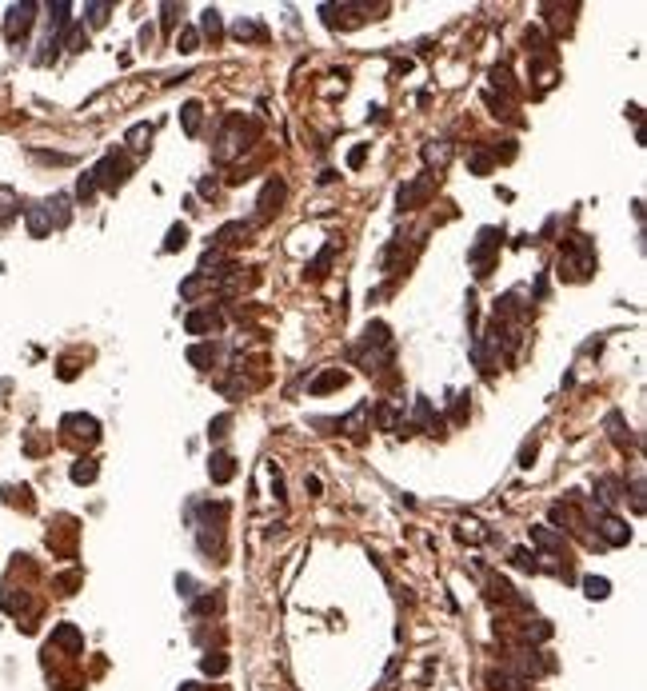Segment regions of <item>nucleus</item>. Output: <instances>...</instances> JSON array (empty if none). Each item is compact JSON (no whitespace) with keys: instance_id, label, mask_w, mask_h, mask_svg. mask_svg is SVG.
Listing matches in <instances>:
<instances>
[{"instance_id":"nucleus-36","label":"nucleus","mask_w":647,"mask_h":691,"mask_svg":"<svg viewBox=\"0 0 647 691\" xmlns=\"http://www.w3.org/2000/svg\"><path fill=\"white\" fill-rule=\"evenodd\" d=\"M596 492H599V503H607V508L623 499V496H619V483H615V480H599V483H596Z\"/></svg>"},{"instance_id":"nucleus-26","label":"nucleus","mask_w":647,"mask_h":691,"mask_svg":"<svg viewBox=\"0 0 647 691\" xmlns=\"http://www.w3.org/2000/svg\"><path fill=\"white\" fill-rule=\"evenodd\" d=\"M212 360H216V348H212V344H192V348H188V364H192V368H212Z\"/></svg>"},{"instance_id":"nucleus-1","label":"nucleus","mask_w":647,"mask_h":691,"mask_svg":"<svg viewBox=\"0 0 647 691\" xmlns=\"http://www.w3.org/2000/svg\"><path fill=\"white\" fill-rule=\"evenodd\" d=\"M260 136V124L256 120H244V116H224V128H220V140H216V160L224 164V160H232V156H240L244 148L252 144Z\"/></svg>"},{"instance_id":"nucleus-22","label":"nucleus","mask_w":647,"mask_h":691,"mask_svg":"<svg viewBox=\"0 0 647 691\" xmlns=\"http://www.w3.org/2000/svg\"><path fill=\"white\" fill-rule=\"evenodd\" d=\"M200 113H204V108H200V100H188V104L180 108V124H184V132H188V136H196V132H200Z\"/></svg>"},{"instance_id":"nucleus-3","label":"nucleus","mask_w":647,"mask_h":691,"mask_svg":"<svg viewBox=\"0 0 647 691\" xmlns=\"http://www.w3.org/2000/svg\"><path fill=\"white\" fill-rule=\"evenodd\" d=\"M128 176H132V156L128 152H104V160L92 168V180H96V188H104V192H116Z\"/></svg>"},{"instance_id":"nucleus-14","label":"nucleus","mask_w":647,"mask_h":691,"mask_svg":"<svg viewBox=\"0 0 647 691\" xmlns=\"http://www.w3.org/2000/svg\"><path fill=\"white\" fill-rule=\"evenodd\" d=\"M68 204H72V200H68L65 192H60V196H52L49 204H44V216H49V224H52V228H65L68 220H72V208H68Z\"/></svg>"},{"instance_id":"nucleus-8","label":"nucleus","mask_w":647,"mask_h":691,"mask_svg":"<svg viewBox=\"0 0 647 691\" xmlns=\"http://www.w3.org/2000/svg\"><path fill=\"white\" fill-rule=\"evenodd\" d=\"M33 13H36V4H12L8 8V20H4V33H8V40L17 44L20 36L33 28Z\"/></svg>"},{"instance_id":"nucleus-37","label":"nucleus","mask_w":647,"mask_h":691,"mask_svg":"<svg viewBox=\"0 0 647 691\" xmlns=\"http://www.w3.org/2000/svg\"><path fill=\"white\" fill-rule=\"evenodd\" d=\"M368 412H372V403H360L356 412H352V416H348V419L340 424V428H344L348 435H360V424H364V416H368Z\"/></svg>"},{"instance_id":"nucleus-30","label":"nucleus","mask_w":647,"mask_h":691,"mask_svg":"<svg viewBox=\"0 0 647 691\" xmlns=\"http://www.w3.org/2000/svg\"><path fill=\"white\" fill-rule=\"evenodd\" d=\"M184 244H188V224H172L164 236V252H180Z\"/></svg>"},{"instance_id":"nucleus-45","label":"nucleus","mask_w":647,"mask_h":691,"mask_svg":"<svg viewBox=\"0 0 647 691\" xmlns=\"http://www.w3.org/2000/svg\"><path fill=\"white\" fill-rule=\"evenodd\" d=\"M364 160H368V144H356L348 152V168H364Z\"/></svg>"},{"instance_id":"nucleus-5","label":"nucleus","mask_w":647,"mask_h":691,"mask_svg":"<svg viewBox=\"0 0 647 691\" xmlns=\"http://www.w3.org/2000/svg\"><path fill=\"white\" fill-rule=\"evenodd\" d=\"M439 184V176L436 172H423V176H416V180H407V184H400V192H396V204L400 208H420L423 200L432 196V188Z\"/></svg>"},{"instance_id":"nucleus-19","label":"nucleus","mask_w":647,"mask_h":691,"mask_svg":"<svg viewBox=\"0 0 647 691\" xmlns=\"http://www.w3.org/2000/svg\"><path fill=\"white\" fill-rule=\"evenodd\" d=\"M332 260H336V244H328L320 256L308 264V280H324V276H328V268H332Z\"/></svg>"},{"instance_id":"nucleus-10","label":"nucleus","mask_w":647,"mask_h":691,"mask_svg":"<svg viewBox=\"0 0 647 691\" xmlns=\"http://www.w3.org/2000/svg\"><path fill=\"white\" fill-rule=\"evenodd\" d=\"M248 232H252V224H244V220H232V224L216 228V236H212V248H216V252H220V248H236V244L248 240Z\"/></svg>"},{"instance_id":"nucleus-41","label":"nucleus","mask_w":647,"mask_h":691,"mask_svg":"<svg viewBox=\"0 0 647 691\" xmlns=\"http://www.w3.org/2000/svg\"><path fill=\"white\" fill-rule=\"evenodd\" d=\"M512 560H516V567H523V572H535V567H539L528 547H516V551H512Z\"/></svg>"},{"instance_id":"nucleus-24","label":"nucleus","mask_w":647,"mask_h":691,"mask_svg":"<svg viewBox=\"0 0 647 691\" xmlns=\"http://www.w3.org/2000/svg\"><path fill=\"white\" fill-rule=\"evenodd\" d=\"M60 44H65L68 52H84V49H88V33H84V24H68Z\"/></svg>"},{"instance_id":"nucleus-39","label":"nucleus","mask_w":647,"mask_h":691,"mask_svg":"<svg viewBox=\"0 0 647 691\" xmlns=\"http://www.w3.org/2000/svg\"><path fill=\"white\" fill-rule=\"evenodd\" d=\"M468 419V392H455L452 396V424H464Z\"/></svg>"},{"instance_id":"nucleus-6","label":"nucleus","mask_w":647,"mask_h":691,"mask_svg":"<svg viewBox=\"0 0 647 691\" xmlns=\"http://www.w3.org/2000/svg\"><path fill=\"white\" fill-rule=\"evenodd\" d=\"M284 180L272 176L264 188H260V200H256V224H264V220H272L276 212H280V204H284Z\"/></svg>"},{"instance_id":"nucleus-43","label":"nucleus","mask_w":647,"mask_h":691,"mask_svg":"<svg viewBox=\"0 0 647 691\" xmlns=\"http://www.w3.org/2000/svg\"><path fill=\"white\" fill-rule=\"evenodd\" d=\"M200 288H204V276H188V280L180 284V296H184V300H192Z\"/></svg>"},{"instance_id":"nucleus-34","label":"nucleus","mask_w":647,"mask_h":691,"mask_svg":"<svg viewBox=\"0 0 647 691\" xmlns=\"http://www.w3.org/2000/svg\"><path fill=\"white\" fill-rule=\"evenodd\" d=\"M176 52H184V56L200 52V33H196V28H184V33L176 36Z\"/></svg>"},{"instance_id":"nucleus-21","label":"nucleus","mask_w":647,"mask_h":691,"mask_svg":"<svg viewBox=\"0 0 647 691\" xmlns=\"http://www.w3.org/2000/svg\"><path fill=\"white\" fill-rule=\"evenodd\" d=\"M532 544H539L544 551H564V535L551 528H532Z\"/></svg>"},{"instance_id":"nucleus-16","label":"nucleus","mask_w":647,"mask_h":691,"mask_svg":"<svg viewBox=\"0 0 647 691\" xmlns=\"http://www.w3.org/2000/svg\"><path fill=\"white\" fill-rule=\"evenodd\" d=\"M152 136H156V128H152V124H132L128 136H124V144H128V152H148Z\"/></svg>"},{"instance_id":"nucleus-12","label":"nucleus","mask_w":647,"mask_h":691,"mask_svg":"<svg viewBox=\"0 0 647 691\" xmlns=\"http://www.w3.org/2000/svg\"><path fill=\"white\" fill-rule=\"evenodd\" d=\"M208 476H212V483H228L236 476V456L232 451H216L208 460Z\"/></svg>"},{"instance_id":"nucleus-49","label":"nucleus","mask_w":647,"mask_h":691,"mask_svg":"<svg viewBox=\"0 0 647 691\" xmlns=\"http://www.w3.org/2000/svg\"><path fill=\"white\" fill-rule=\"evenodd\" d=\"M176 13H180V4H164V24H168V28L176 24Z\"/></svg>"},{"instance_id":"nucleus-53","label":"nucleus","mask_w":647,"mask_h":691,"mask_svg":"<svg viewBox=\"0 0 647 691\" xmlns=\"http://www.w3.org/2000/svg\"><path fill=\"white\" fill-rule=\"evenodd\" d=\"M180 691H204L200 683H180Z\"/></svg>"},{"instance_id":"nucleus-23","label":"nucleus","mask_w":647,"mask_h":691,"mask_svg":"<svg viewBox=\"0 0 647 691\" xmlns=\"http://www.w3.org/2000/svg\"><path fill=\"white\" fill-rule=\"evenodd\" d=\"M52 643H65L68 651H81V647H84L81 631H76L72 624H60V627H56V631H52Z\"/></svg>"},{"instance_id":"nucleus-40","label":"nucleus","mask_w":647,"mask_h":691,"mask_svg":"<svg viewBox=\"0 0 647 691\" xmlns=\"http://www.w3.org/2000/svg\"><path fill=\"white\" fill-rule=\"evenodd\" d=\"M228 428H232V416L224 412V416H216V419L208 424V440H224V435H228Z\"/></svg>"},{"instance_id":"nucleus-46","label":"nucleus","mask_w":647,"mask_h":691,"mask_svg":"<svg viewBox=\"0 0 647 691\" xmlns=\"http://www.w3.org/2000/svg\"><path fill=\"white\" fill-rule=\"evenodd\" d=\"M376 412H380V428H384V432H392V428H396V412H392L388 403H380Z\"/></svg>"},{"instance_id":"nucleus-27","label":"nucleus","mask_w":647,"mask_h":691,"mask_svg":"<svg viewBox=\"0 0 647 691\" xmlns=\"http://www.w3.org/2000/svg\"><path fill=\"white\" fill-rule=\"evenodd\" d=\"M583 592H587V599H607V595H612V583L603 576H587L583 579Z\"/></svg>"},{"instance_id":"nucleus-25","label":"nucleus","mask_w":647,"mask_h":691,"mask_svg":"<svg viewBox=\"0 0 647 691\" xmlns=\"http://www.w3.org/2000/svg\"><path fill=\"white\" fill-rule=\"evenodd\" d=\"M448 156H452L448 140H432V144H423V160L436 164V168H444V164H448Z\"/></svg>"},{"instance_id":"nucleus-52","label":"nucleus","mask_w":647,"mask_h":691,"mask_svg":"<svg viewBox=\"0 0 647 691\" xmlns=\"http://www.w3.org/2000/svg\"><path fill=\"white\" fill-rule=\"evenodd\" d=\"M272 492H276V499L284 496V480H280V472H276V476H272Z\"/></svg>"},{"instance_id":"nucleus-4","label":"nucleus","mask_w":647,"mask_h":691,"mask_svg":"<svg viewBox=\"0 0 647 691\" xmlns=\"http://www.w3.org/2000/svg\"><path fill=\"white\" fill-rule=\"evenodd\" d=\"M500 240H503L500 228H480V240L471 244V252H468V260L476 264V276H491V268H496V252H500Z\"/></svg>"},{"instance_id":"nucleus-35","label":"nucleus","mask_w":647,"mask_h":691,"mask_svg":"<svg viewBox=\"0 0 647 691\" xmlns=\"http://www.w3.org/2000/svg\"><path fill=\"white\" fill-rule=\"evenodd\" d=\"M84 13H88V24H92V28H104V24H108V13H112V4H84Z\"/></svg>"},{"instance_id":"nucleus-15","label":"nucleus","mask_w":647,"mask_h":691,"mask_svg":"<svg viewBox=\"0 0 647 691\" xmlns=\"http://www.w3.org/2000/svg\"><path fill=\"white\" fill-rule=\"evenodd\" d=\"M184 328H188V336H204V332H216V328H220V316H216V312H188Z\"/></svg>"},{"instance_id":"nucleus-20","label":"nucleus","mask_w":647,"mask_h":691,"mask_svg":"<svg viewBox=\"0 0 647 691\" xmlns=\"http://www.w3.org/2000/svg\"><path fill=\"white\" fill-rule=\"evenodd\" d=\"M200 33L208 36L212 44L224 36V20H220V13H216V8H204V17H200Z\"/></svg>"},{"instance_id":"nucleus-50","label":"nucleus","mask_w":647,"mask_h":691,"mask_svg":"<svg viewBox=\"0 0 647 691\" xmlns=\"http://www.w3.org/2000/svg\"><path fill=\"white\" fill-rule=\"evenodd\" d=\"M304 492H312V496H320V480H316V476H304Z\"/></svg>"},{"instance_id":"nucleus-18","label":"nucleus","mask_w":647,"mask_h":691,"mask_svg":"<svg viewBox=\"0 0 647 691\" xmlns=\"http://www.w3.org/2000/svg\"><path fill=\"white\" fill-rule=\"evenodd\" d=\"M416 424H420L423 432H432V435L439 432V416L432 412V400H428V396H420V400H416Z\"/></svg>"},{"instance_id":"nucleus-9","label":"nucleus","mask_w":647,"mask_h":691,"mask_svg":"<svg viewBox=\"0 0 647 691\" xmlns=\"http://www.w3.org/2000/svg\"><path fill=\"white\" fill-rule=\"evenodd\" d=\"M596 531L603 535V544H612V547H623L631 540V528L623 524V519H615V515H599Z\"/></svg>"},{"instance_id":"nucleus-31","label":"nucleus","mask_w":647,"mask_h":691,"mask_svg":"<svg viewBox=\"0 0 647 691\" xmlns=\"http://www.w3.org/2000/svg\"><path fill=\"white\" fill-rule=\"evenodd\" d=\"M68 476H72V483H92L96 480V460H76Z\"/></svg>"},{"instance_id":"nucleus-44","label":"nucleus","mask_w":647,"mask_h":691,"mask_svg":"<svg viewBox=\"0 0 647 691\" xmlns=\"http://www.w3.org/2000/svg\"><path fill=\"white\" fill-rule=\"evenodd\" d=\"M491 84H496V88H503V92H512V72H507V68H491Z\"/></svg>"},{"instance_id":"nucleus-13","label":"nucleus","mask_w":647,"mask_h":691,"mask_svg":"<svg viewBox=\"0 0 647 691\" xmlns=\"http://www.w3.org/2000/svg\"><path fill=\"white\" fill-rule=\"evenodd\" d=\"M344 384H348V372L328 368V372H320V376L308 384V392H312V396H324V392H332V388H344Z\"/></svg>"},{"instance_id":"nucleus-51","label":"nucleus","mask_w":647,"mask_h":691,"mask_svg":"<svg viewBox=\"0 0 647 691\" xmlns=\"http://www.w3.org/2000/svg\"><path fill=\"white\" fill-rule=\"evenodd\" d=\"M544 296H548V276H539V280H535V300H544Z\"/></svg>"},{"instance_id":"nucleus-42","label":"nucleus","mask_w":647,"mask_h":691,"mask_svg":"<svg viewBox=\"0 0 647 691\" xmlns=\"http://www.w3.org/2000/svg\"><path fill=\"white\" fill-rule=\"evenodd\" d=\"M535 451H539V440H535V435H532V440H528V444H523V448H519V467H532Z\"/></svg>"},{"instance_id":"nucleus-28","label":"nucleus","mask_w":647,"mask_h":691,"mask_svg":"<svg viewBox=\"0 0 647 691\" xmlns=\"http://www.w3.org/2000/svg\"><path fill=\"white\" fill-rule=\"evenodd\" d=\"M17 208H20L17 192H12L8 184H0V220H12V216H17Z\"/></svg>"},{"instance_id":"nucleus-7","label":"nucleus","mask_w":647,"mask_h":691,"mask_svg":"<svg viewBox=\"0 0 647 691\" xmlns=\"http://www.w3.org/2000/svg\"><path fill=\"white\" fill-rule=\"evenodd\" d=\"M60 432H68L72 440H84V444H96V440H100V424H96V416H81V412H72V416L60 419Z\"/></svg>"},{"instance_id":"nucleus-47","label":"nucleus","mask_w":647,"mask_h":691,"mask_svg":"<svg viewBox=\"0 0 647 691\" xmlns=\"http://www.w3.org/2000/svg\"><path fill=\"white\" fill-rule=\"evenodd\" d=\"M176 588H180V595H184V599H192V595H196V579L192 576H176Z\"/></svg>"},{"instance_id":"nucleus-17","label":"nucleus","mask_w":647,"mask_h":691,"mask_svg":"<svg viewBox=\"0 0 647 691\" xmlns=\"http://www.w3.org/2000/svg\"><path fill=\"white\" fill-rule=\"evenodd\" d=\"M24 216H28V232H33L36 240H44V236L52 232L49 216H44V204H28V208H24Z\"/></svg>"},{"instance_id":"nucleus-33","label":"nucleus","mask_w":647,"mask_h":691,"mask_svg":"<svg viewBox=\"0 0 647 691\" xmlns=\"http://www.w3.org/2000/svg\"><path fill=\"white\" fill-rule=\"evenodd\" d=\"M200 672H204V675H224L228 672V659L220 656V651H208V656L200 659Z\"/></svg>"},{"instance_id":"nucleus-2","label":"nucleus","mask_w":647,"mask_h":691,"mask_svg":"<svg viewBox=\"0 0 647 691\" xmlns=\"http://www.w3.org/2000/svg\"><path fill=\"white\" fill-rule=\"evenodd\" d=\"M596 272V248L587 236H571L564 244V256H560V276L567 280H587V276Z\"/></svg>"},{"instance_id":"nucleus-32","label":"nucleus","mask_w":647,"mask_h":691,"mask_svg":"<svg viewBox=\"0 0 647 691\" xmlns=\"http://www.w3.org/2000/svg\"><path fill=\"white\" fill-rule=\"evenodd\" d=\"M491 164H496V160H491V152H484V148H476V152L468 156V168L476 172V176H487V172H491Z\"/></svg>"},{"instance_id":"nucleus-11","label":"nucleus","mask_w":647,"mask_h":691,"mask_svg":"<svg viewBox=\"0 0 647 691\" xmlns=\"http://www.w3.org/2000/svg\"><path fill=\"white\" fill-rule=\"evenodd\" d=\"M487 691H528V679L519 672H507V667H503V672L491 667V672H487Z\"/></svg>"},{"instance_id":"nucleus-48","label":"nucleus","mask_w":647,"mask_h":691,"mask_svg":"<svg viewBox=\"0 0 647 691\" xmlns=\"http://www.w3.org/2000/svg\"><path fill=\"white\" fill-rule=\"evenodd\" d=\"M196 615H208V611H216V595H204V599H196Z\"/></svg>"},{"instance_id":"nucleus-29","label":"nucleus","mask_w":647,"mask_h":691,"mask_svg":"<svg viewBox=\"0 0 647 691\" xmlns=\"http://www.w3.org/2000/svg\"><path fill=\"white\" fill-rule=\"evenodd\" d=\"M232 33L240 36V40H268L264 24H256V20H236V28H232Z\"/></svg>"},{"instance_id":"nucleus-38","label":"nucleus","mask_w":647,"mask_h":691,"mask_svg":"<svg viewBox=\"0 0 647 691\" xmlns=\"http://www.w3.org/2000/svg\"><path fill=\"white\" fill-rule=\"evenodd\" d=\"M92 196H96V180H92V172H84V176L76 180V200H81V204H88Z\"/></svg>"}]
</instances>
